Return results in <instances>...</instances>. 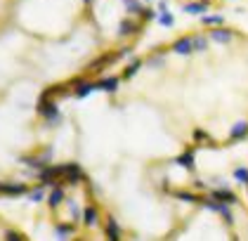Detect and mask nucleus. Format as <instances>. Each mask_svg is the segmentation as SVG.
Listing matches in <instances>:
<instances>
[{"mask_svg":"<svg viewBox=\"0 0 248 241\" xmlns=\"http://www.w3.org/2000/svg\"><path fill=\"white\" fill-rule=\"evenodd\" d=\"M40 196H43V187H40V189H36V192L31 194V199H40Z\"/></svg>","mask_w":248,"mask_h":241,"instance_id":"7","label":"nucleus"},{"mask_svg":"<svg viewBox=\"0 0 248 241\" xmlns=\"http://www.w3.org/2000/svg\"><path fill=\"white\" fill-rule=\"evenodd\" d=\"M246 130H248V123H236V126L232 128V132H229V137H232V140L244 137V135H246Z\"/></svg>","mask_w":248,"mask_h":241,"instance_id":"1","label":"nucleus"},{"mask_svg":"<svg viewBox=\"0 0 248 241\" xmlns=\"http://www.w3.org/2000/svg\"><path fill=\"white\" fill-rule=\"evenodd\" d=\"M177 161H180V163H185L187 168H191L194 166V151H187V154H185V156H180Z\"/></svg>","mask_w":248,"mask_h":241,"instance_id":"3","label":"nucleus"},{"mask_svg":"<svg viewBox=\"0 0 248 241\" xmlns=\"http://www.w3.org/2000/svg\"><path fill=\"white\" fill-rule=\"evenodd\" d=\"M59 199H62V187H55V192L50 194V206L59 204Z\"/></svg>","mask_w":248,"mask_h":241,"instance_id":"6","label":"nucleus"},{"mask_svg":"<svg viewBox=\"0 0 248 241\" xmlns=\"http://www.w3.org/2000/svg\"><path fill=\"white\" fill-rule=\"evenodd\" d=\"M7 241H21L17 234H7Z\"/></svg>","mask_w":248,"mask_h":241,"instance_id":"8","label":"nucleus"},{"mask_svg":"<svg viewBox=\"0 0 248 241\" xmlns=\"http://www.w3.org/2000/svg\"><path fill=\"white\" fill-rule=\"evenodd\" d=\"M83 218H85V223H90V225H93V223L97 220V210H95V208H85Z\"/></svg>","mask_w":248,"mask_h":241,"instance_id":"4","label":"nucleus"},{"mask_svg":"<svg viewBox=\"0 0 248 241\" xmlns=\"http://www.w3.org/2000/svg\"><path fill=\"white\" fill-rule=\"evenodd\" d=\"M234 177H236L239 182H248V170L246 168H236V170H234Z\"/></svg>","mask_w":248,"mask_h":241,"instance_id":"5","label":"nucleus"},{"mask_svg":"<svg viewBox=\"0 0 248 241\" xmlns=\"http://www.w3.org/2000/svg\"><path fill=\"white\" fill-rule=\"evenodd\" d=\"M213 196H215L217 201H234V194H232V192H225V189H222V192H215Z\"/></svg>","mask_w":248,"mask_h":241,"instance_id":"2","label":"nucleus"}]
</instances>
